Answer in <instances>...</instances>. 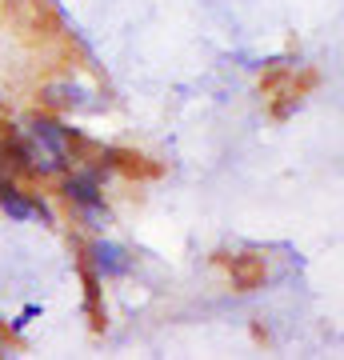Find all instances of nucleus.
Here are the masks:
<instances>
[{"label": "nucleus", "instance_id": "1", "mask_svg": "<svg viewBox=\"0 0 344 360\" xmlns=\"http://www.w3.org/2000/svg\"><path fill=\"white\" fill-rule=\"evenodd\" d=\"M89 257H92V264H96V272L101 276H125L128 272V257H125V248H116V245H108V240H96V245L89 248Z\"/></svg>", "mask_w": 344, "mask_h": 360}, {"label": "nucleus", "instance_id": "2", "mask_svg": "<svg viewBox=\"0 0 344 360\" xmlns=\"http://www.w3.org/2000/svg\"><path fill=\"white\" fill-rule=\"evenodd\" d=\"M32 136H37L52 156H60V160H64V136H68V129L52 124V120H32Z\"/></svg>", "mask_w": 344, "mask_h": 360}, {"label": "nucleus", "instance_id": "3", "mask_svg": "<svg viewBox=\"0 0 344 360\" xmlns=\"http://www.w3.org/2000/svg\"><path fill=\"white\" fill-rule=\"evenodd\" d=\"M0 208H4L13 220H28L32 212H37V205H28L25 196L13 188V184H0Z\"/></svg>", "mask_w": 344, "mask_h": 360}, {"label": "nucleus", "instance_id": "4", "mask_svg": "<svg viewBox=\"0 0 344 360\" xmlns=\"http://www.w3.org/2000/svg\"><path fill=\"white\" fill-rule=\"evenodd\" d=\"M64 196L77 200V205H96L101 193H96V180H84V176H68L64 180Z\"/></svg>", "mask_w": 344, "mask_h": 360}]
</instances>
